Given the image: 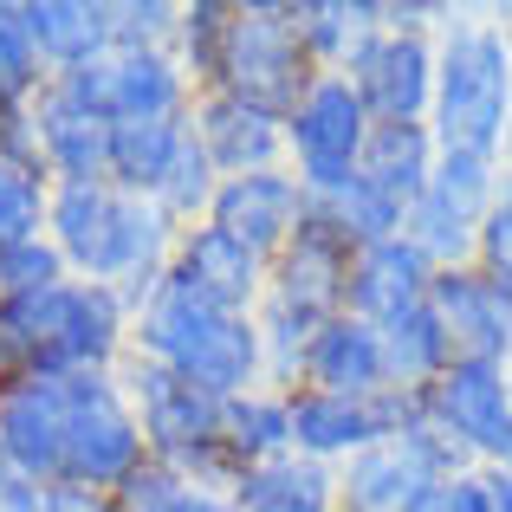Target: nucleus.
Returning <instances> with one entry per match:
<instances>
[{
    "instance_id": "nucleus-31",
    "label": "nucleus",
    "mask_w": 512,
    "mask_h": 512,
    "mask_svg": "<svg viewBox=\"0 0 512 512\" xmlns=\"http://www.w3.org/2000/svg\"><path fill=\"white\" fill-rule=\"evenodd\" d=\"M227 26H234V0H188L182 20H175V59H182L188 78H195V91H214Z\"/></svg>"
},
{
    "instance_id": "nucleus-5",
    "label": "nucleus",
    "mask_w": 512,
    "mask_h": 512,
    "mask_svg": "<svg viewBox=\"0 0 512 512\" xmlns=\"http://www.w3.org/2000/svg\"><path fill=\"white\" fill-rule=\"evenodd\" d=\"M117 383H124L130 409H137L143 448H150L156 467H169V474L188 480L195 493H234L240 487V461L221 441L227 402L214 396V389L188 383V376H175L169 363H150V357H137V350L124 357Z\"/></svg>"
},
{
    "instance_id": "nucleus-35",
    "label": "nucleus",
    "mask_w": 512,
    "mask_h": 512,
    "mask_svg": "<svg viewBox=\"0 0 512 512\" xmlns=\"http://www.w3.org/2000/svg\"><path fill=\"white\" fill-rule=\"evenodd\" d=\"M46 214H52V175L0 163V247L39 240L46 234Z\"/></svg>"
},
{
    "instance_id": "nucleus-34",
    "label": "nucleus",
    "mask_w": 512,
    "mask_h": 512,
    "mask_svg": "<svg viewBox=\"0 0 512 512\" xmlns=\"http://www.w3.org/2000/svg\"><path fill=\"white\" fill-rule=\"evenodd\" d=\"M214 195H221V169H214L208 150L188 137L182 156H175V169L163 175V188H156V208H163L175 227H195V221H208Z\"/></svg>"
},
{
    "instance_id": "nucleus-38",
    "label": "nucleus",
    "mask_w": 512,
    "mask_h": 512,
    "mask_svg": "<svg viewBox=\"0 0 512 512\" xmlns=\"http://www.w3.org/2000/svg\"><path fill=\"white\" fill-rule=\"evenodd\" d=\"M474 273H487L500 292H512V163H506V182L493 195L487 221L474 234Z\"/></svg>"
},
{
    "instance_id": "nucleus-10",
    "label": "nucleus",
    "mask_w": 512,
    "mask_h": 512,
    "mask_svg": "<svg viewBox=\"0 0 512 512\" xmlns=\"http://www.w3.org/2000/svg\"><path fill=\"white\" fill-rule=\"evenodd\" d=\"M344 78L357 85L376 124H428L435 111V33H396L376 26L350 46Z\"/></svg>"
},
{
    "instance_id": "nucleus-8",
    "label": "nucleus",
    "mask_w": 512,
    "mask_h": 512,
    "mask_svg": "<svg viewBox=\"0 0 512 512\" xmlns=\"http://www.w3.org/2000/svg\"><path fill=\"white\" fill-rule=\"evenodd\" d=\"M52 91L104 124H188L195 111V78L175 52H104L78 72H59Z\"/></svg>"
},
{
    "instance_id": "nucleus-27",
    "label": "nucleus",
    "mask_w": 512,
    "mask_h": 512,
    "mask_svg": "<svg viewBox=\"0 0 512 512\" xmlns=\"http://www.w3.org/2000/svg\"><path fill=\"white\" fill-rule=\"evenodd\" d=\"M221 441L240 461V474L279 461V454H299L292 448V389H247V396H234L227 402Z\"/></svg>"
},
{
    "instance_id": "nucleus-13",
    "label": "nucleus",
    "mask_w": 512,
    "mask_h": 512,
    "mask_svg": "<svg viewBox=\"0 0 512 512\" xmlns=\"http://www.w3.org/2000/svg\"><path fill=\"white\" fill-rule=\"evenodd\" d=\"M266 266H273V260H260V253H253L247 240H234L227 227L195 221V227H182V240H175L169 279H175V286H188L195 299L221 305V312L253 318V312H260V299H266Z\"/></svg>"
},
{
    "instance_id": "nucleus-17",
    "label": "nucleus",
    "mask_w": 512,
    "mask_h": 512,
    "mask_svg": "<svg viewBox=\"0 0 512 512\" xmlns=\"http://www.w3.org/2000/svg\"><path fill=\"white\" fill-rule=\"evenodd\" d=\"M350 260H357V253H350L318 214H305V227L273 253V266H266V299H286L312 318H338L344 292H350Z\"/></svg>"
},
{
    "instance_id": "nucleus-39",
    "label": "nucleus",
    "mask_w": 512,
    "mask_h": 512,
    "mask_svg": "<svg viewBox=\"0 0 512 512\" xmlns=\"http://www.w3.org/2000/svg\"><path fill=\"white\" fill-rule=\"evenodd\" d=\"M188 493H195L188 480H175L169 467L143 461L137 474H130L124 487L111 493V506H117V512H182V506H188Z\"/></svg>"
},
{
    "instance_id": "nucleus-40",
    "label": "nucleus",
    "mask_w": 512,
    "mask_h": 512,
    "mask_svg": "<svg viewBox=\"0 0 512 512\" xmlns=\"http://www.w3.org/2000/svg\"><path fill=\"white\" fill-rule=\"evenodd\" d=\"M448 20L454 7H441V0H383V26H396V33H441Z\"/></svg>"
},
{
    "instance_id": "nucleus-4",
    "label": "nucleus",
    "mask_w": 512,
    "mask_h": 512,
    "mask_svg": "<svg viewBox=\"0 0 512 512\" xmlns=\"http://www.w3.org/2000/svg\"><path fill=\"white\" fill-rule=\"evenodd\" d=\"M0 344L26 376H98L130 357V299L117 286L65 279L39 299L0 305Z\"/></svg>"
},
{
    "instance_id": "nucleus-21",
    "label": "nucleus",
    "mask_w": 512,
    "mask_h": 512,
    "mask_svg": "<svg viewBox=\"0 0 512 512\" xmlns=\"http://www.w3.org/2000/svg\"><path fill=\"white\" fill-rule=\"evenodd\" d=\"M39 124V156H46L52 182H111V124L91 111H78L65 91H39L33 104Z\"/></svg>"
},
{
    "instance_id": "nucleus-15",
    "label": "nucleus",
    "mask_w": 512,
    "mask_h": 512,
    "mask_svg": "<svg viewBox=\"0 0 512 512\" xmlns=\"http://www.w3.org/2000/svg\"><path fill=\"white\" fill-rule=\"evenodd\" d=\"M428 312L441 318L454 357L467 363H512V292H500L474 266H441L428 286Z\"/></svg>"
},
{
    "instance_id": "nucleus-11",
    "label": "nucleus",
    "mask_w": 512,
    "mask_h": 512,
    "mask_svg": "<svg viewBox=\"0 0 512 512\" xmlns=\"http://www.w3.org/2000/svg\"><path fill=\"white\" fill-rule=\"evenodd\" d=\"M428 415L435 428L480 467H512V389H506V363H467L454 357L441 370V383L428 389Z\"/></svg>"
},
{
    "instance_id": "nucleus-7",
    "label": "nucleus",
    "mask_w": 512,
    "mask_h": 512,
    "mask_svg": "<svg viewBox=\"0 0 512 512\" xmlns=\"http://www.w3.org/2000/svg\"><path fill=\"white\" fill-rule=\"evenodd\" d=\"M143 461H150L143 422L130 409L124 383H117V370L65 376V467H59L65 487L117 493Z\"/></svg>"
},
{
    "instance_id": "nucleus-29",
    "label": "nucleus",
    "mask_w": 512,
    "mask_h": 512,
    "mask_svg": "<svg viewBox=\"0 0 512 512\" xmlns=\"http://www.w3.org/2000/svg\"><path fill=\"white\" fill-rule=\"evenodd\" d=\"M182 143H188V124H111V188L156 201Z\"/></svg>"
},
{
    "instance_id": "nucleus-25",
    "label": "nucleus",
    "mask_w": 512,
    "mask_h": 512,
    "mask_svg": "<svg viewBox=\"0 0 512 512\" xmlns=\"http://www.w3.org/2000/svg\"><path fill=\"white\" fill-rule=\"evenodd\" d=\"M435 163H441V143H435L428 124H370L357 175H370L383 195H396L402 208H409V201L435 182Z\"/></svg>"
},
{
    "instance_id": "nucleus-33",
    "label": "nucleus",
    "mask_w": 512,
    "mask_h": 512,
    "mask_svg": "<svg viewBox=\"0 0 512 512\" xmlns=\"http://www.w3.org/2000/svg\"><path fill=\"white\" fill-rule=\"evenodd\" d=\"M500 182H506V163H500V156L441 150L428 195H435V201H448L454 214H467V221H487V208H493V195H500Z\"/></svg>"
},
{
    "instance_id": "nucleus-48",
    "label": "nucleus",
    "mask_w": 512,
    "mask_h": 512,
    "mask_svg": "<svg viewBox=\"0 0 512 512\" xmlns=\"http://www.w3.org/2000/svg\"><path fill=\"white\" fill-rule=\"evenodd\" d=\"M506 474H512V467H506Z\"/></svg>"
},
{
    "instance_id": "nucleus-43",
    "label": "nucleus",
    "mask_w": 512,
    "mask_h": 512,
    "mask_svg": "<svg viewBox=\"0 0 512 512\" xmlns=\"http://www.w3.org/2000/svg\"><path fill=\"white\" fill-rule=\"evenodd\" d=\"M0 512H46V487H26V480H13V487L0 493Z\"/></svg>"
},
{
    "instance_id": "nucleus-46",
    "label": "nucleus",
    "mask_w": 512,
    "mask_h": 512,
    "mask_svg": "<svg viewBox=\"0 0 512 512\" xmlns=\"http://www.w3.org/2000/svg\"><path fill=\"white\" fill-rule=\"evenodd\" d=\"M13 487V474H7V461H0V493H7Z\"/></svg>"
},
{
    "instance_id": "nucleus-24",
    "label": "nucleus",
    "mask_w": 512,
    "mask_h": 512,
    "mask_svg": "<svg viewBox=\"0 0 512 512\" xmlns=\"http://www.w3.org/2000/svg\"><path fill=\"white\" fill-rule=\"evenodd\" d=\"M234 506L240 512H344L338 506V467L305 461V454H279V461L240 474Z\"/></svg>"
},
{
    "instance_id": "nucleus-28",
    "label": "nucleus",
    "mask_w": 512,
    "mask_h": 512,
    "mask_svg": "<svg viewBox=\"0 0 512 512\" xmlns=\"http://www.w3.org/2000/svg\"><path fill=\"white\" fill-rule=\"evenodd\" d=\"M292 26L318 72H344L350 46L383 26V0H292Z\"/></svg>"
},
{
    "instance_id": "nucleus-1",
    "label": "nucleus",
    "mask_w": 512,
    "mask_h": 512,
    "mask_svg": "<svg viewBox=\"0 0 512 512\" xmlns=\"http://www.w3.org/2000/svg\"><path fill=\"white\" fill-rule=\"evenodd\" d=\"M46 240L65 253L72 279L117 286L130 299V312H137L169 279L182 227H175L156 201L124 195V188H111V182H52Z\"/></svg>"
},
{
    "instance_id": "nucleus-42",
    "label": "nucleus",
    "mask_w": 512,
    "mask_h": 512,
    "mask_svg": "<svg viewBox=\"0 0 512 512\" xmlns=\"http://www.w3.org/2000/svg\"><path fill=\"white\" fill-rule=\"evenodd\" d=\"M46 512H117L111 506V493H98V487H46Z\"/></svg>"
},
{
    "instance_id": "nucleus-22",
    "label": "nucleus",
    "mask_w": 512,
    "mask_h": 512,
    "mask_svg": "<svg viewBox=\"0 0 512 512\" xmlns=\"http://www.w3.org/2000/svg\"><path fill=\"white\" fill-rule=\"evenodd\" d=\"M26 26L52 78L111 52V0H26Z\"/></svg>"
},
{
    "instance_id": "nucleus-20",
    "label": "nucleus",
    "mask_w": 512,
    "mask_h": 512,
    "mask_svg": "<svg viewBox=\"0 0 512 512\" xmlns=\"http://www.w3.org/2000/svg\"><path fill=\"white\" fill-rule=\"evenodd\" d=\"M299 389H325V396H350V402H370L389 389V363H383V331L363 325V318H325L318 325L312 350H305V370Z\"/></svg>"
},
{
    "instance_id": "nucleus-18",
    "label": "nucleus",
    "mask_w": 512,
    "mask_h": 512,
    "mask_svg": "<svg viewBox=\"0 0 512 512\" xmlns=\"http://www.w3.org/2000/svg\"><path fill=\"white\" fill-rule=\"evenodd\" d=\"M435 273H441V266L428 260V253L415 247L409 234L376 240V247H363L357 260H350L344 312L383 331L389 318H402V312H415V305H428V286H435Z\"/></svg>"
},
{
    "instance_id": "nucleus-16",
    "label": "nucleus",
    "mask_w": 512,
    "mask_h": 512,
    "mask_svg": "<svg viewBox=\"0 0 512 512\" xmlns=\"http://www.w3.org/2000/svg\"><path fill=\"white\" fill-rule=\"evenodd\" d=\"M305 214H312V195H305L299 175L292 169H260V175H227L221 195H214V208H208V221L227 227L234 240H247L260 260H273V253L305 227Z\"/></svg>"
},
{
    "instance_id": "nucleus-30",
    "label": "nucleus",
    "mask_w": 512,
    "mask_h": 512,
    "mask_svg": "<svg viewBox=\"0 0 512 512\" xmlns=\"http://www.w3.org/2000/svg\"><path fill=\"white\" fill-rule=\"evenodd\" d=\"M383 363H389V383L396 389H435L441 370L454 363V344L441 331V318L428 305H415V312L383 325Z\"/></svg>"
},
{
    "instance_id": "nucleus-3",
    "label": "nucleus",
    "mask_w": 512,
    "mask_h": 512,
    "mask_svg": "<svg viewBox=\"0 0 512 512\" xmlns=\"http://www.w3.org/2000/svg\"><path fill=\"white\" fill-rule=\"evenodd\" d=\"M130 350L150 363H169L175 376L214 389L221 402L247 396V389H266V357H260V331L253 318L221 312V305L195 299L188 286H163L130 312Z\"/></svg>"
},
{
    "instance_id": "nucleus-2",
    "label": "nucleus",
    "mask_w": 512,
    "mask_h": 512,
    "mask_svg": "<svg viewBox=\"0 0 512 512\" xmlns=\"http://www.w3.org/2000/svg\"><path fill=\"white\" fill-rule=\"evenodd\" d=\"M441 150L512 163V13H461L435 33V111Z\"/></svg>"
},
{
    "instance_id": "nucleus-9",
    "label": "nucleus",
    "mask_w": 512,
    "mask_h": 512,
    "mask_svg": "<svg viewBox=\"0 0 512 512\" xmlns=\"http://www.w3.org/2000/svg\"><path fill=\"white\" fill-rule=\"evenodd\" d=\"M376 117L363 111L357 85L344 72H318V85L292 104L286 117V169L305 182V195H325L357 175L363 143H370Z\"/></svg>"
},
{
    "instance_id": "nucleus-19",
    "label": "nucleus",
    "mask_w": 512,
    "mask_h": 512,
    "mask_svg": "<svg viewBox=\"0 0 512 512\" xmlns=\"http://www.w3.org/2000/svg\"><path fill=\"white\" fill-rule=\"evenodd\" d=\"M448 480L409 448V441H376L357 461L338 467V506L344 512H435Z\"/></svg>"
},
{
    "instance_id": "nucleus-45",
    "label": "nucleus",
    "mask_w": 512,
    "mask_h": 512,
    "mask_svg": "<svg viewBox=\"0 0 512 512\" xmlns=\"http://www.w3.org/2000/svg\"><path fill=\"white\" fill-rule=\"evenodd\" d=\"M487 487H493V512H512V474H506V467H493Z\"/></svg>"
},
{
    "instance_id": "nucleus-41",
    "label": "nucleus",
    "mask_w": 512,
    "mask_h": 512,
    "mask_svg": "<svg viewBox=\"0 0 512 512\" xmlns=\"http://www.w3.org/2000/svg\"><path fill=\"white\" fill-rule=\"evenodd\" d=\"M435 512H493V487H487V474H461V480H448L441 487V500H435Z\"/></svg>"
},
{
    "instance_id": "nucleus-12",
    "label": "nucleus",
    "mask_w": 512,
    "mask_h": 512,
    "mask_svg": "<svg viewBox=\"0 0 512 512\" xmlns=\"http://www.w3.org/2000/svg\"><path fill=\"white\" fill-rule=\"evenodd\" d=\"M0 461L26 487H59L65 467V376H20L0 389Z\"/></svg>"
},
{
    "instance_id": "nucleus-14",
    "label": "nucleus",
    "mask_w": 512,
    "mask_h": 512,
    "mask_svg": "<svg viewBox=\"0 0 512 512\" xmlns=\"http://www.w3.org/2000/svg\"><path fill=\"white\" fill-rule=\"evenodd\" d=\"M188 137L208 150V163L221 169V182H227V175L286 169V117L260 111V104L234 98V91H195Z\"/></svg>"
},
{
    "instance_id": "nucleus-23",
    "label": "nucleus",
    "mask_w": 512,
    "mask_h": 512,
    "mask_svg": "<svg viewBox=\"0 0 512 512\" xmlns=\"http://www.w3.org/2000/svg\"><path fill=\"white\" fill-rule=\"evenodd\" d=\"M292 448L305 461H325V467L357 461L363 448H376L370 402L325 396V389H292Z\"/></svg>"
},
{
    "instance_id": "nucleus-6",
    "label": "nucleus",
    "mask_w": 512,
    "mask_h": 512,
    "mask_svg": "<svg viewBox=\"0 0 512 512\" xmlns=\"http://www.w3.org/2000/svg\"><path fill=\"white\" fill-rule=\"evenodd\" d=\"M312 85H318V65L299 46L292 0H234V26H227L214 91H234V98L260 104L273 117H292V104Z\"/></svg>"
},
{
    "instance_id": "nucleus-26",
    "label": "nucleus",
    "mask_w": 512,
    "mask_h": 512,
    "mask_svg": "<svg viewBox=\"0 0 512 512\" xmlns=\"http://www.w3.org/2000/svg\"><path fill=\"white\" fill-rule=\"evenodd\" d=\"M312 214L344 240L350 253L376 247V240H396V234H402V221H409V208H402L396 195H383L370 175H350V182L325 188V195H312Z\"/></svg>"
},
{
    "instance_id": "nucleus-36",
    "label": "nucleus",
    "mask_w": 512,
    "mask_h": 512,
    "mask_svg": "<svg viewBox=\"0 0 512 512\" xmlns=\"http://www.w3.org/2000/svg\"><path fill=\"white\" fill-rule=\"evenodd\" d=\"M65 279H72V266H65V253L52 247L46 234H39V240H20V247H0V305L39 299V292L65 286Z\"/></svg>"
},
{
    "instance_id": "nucleus-47",
    "label": "nucleus",
    "mask_w": 512,
    "mask_h": 512,
    "mask_svg": "<svg viewBox=\"0 0 512 512\" xmlns=\"http://www.w3.org/2000/svg\"><path fill=\"white\" fill-rule=\"evenodd\" d=\"M506 389H512V363H506Z\"/></svg>"
},
{
    "instance_id": "nucleus-37",
    "label": "nucleus",
    "mask_w": 512,
    "mask_h": 512,
    "mask_svg": "<svg viewBox=\"0 0 512 512\" xmlns=\"http://www.w3.org/2000/svg\"><path fill=\"white\" fill-rule=\"evenodd\" d=\"M175 0H111V52H175Z\"/></svg>"
},
{
    "instance_id": "nucleus-32",
    "label": "nucleus",
    "mask_w": 512,
    "mask_h": 512,
    "mask_svg": "<svg viewBox=\"0 0 512 512\" xmlns=\"http://www.w3.org/2000/svg\"><path fill=\"white\" fill-rule=\"evenodd\" d=\"M46 85H52V72L33 46L26 0H0V104H39Z\"/></svg>"
},
{
    "instance_id": "nucleus-44",
    "label": "nucleus",
    "mask_w": 512,
    "mask_h": 512,
    "mask_svg": "<svg viewBox=\"0 0 512 512\" xmlns=\"http://www.w3.org/2000/svg\"><path fill=\"white\" fill-rule=\"evenodd\" d=\"M182 512H240V506H234V493H188Z\"/></svg>"
}]
</instances>
